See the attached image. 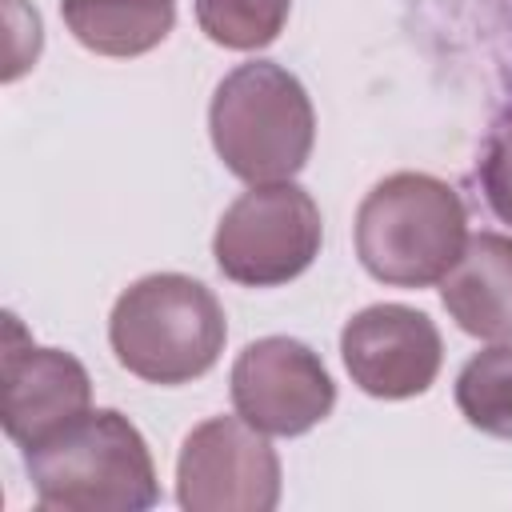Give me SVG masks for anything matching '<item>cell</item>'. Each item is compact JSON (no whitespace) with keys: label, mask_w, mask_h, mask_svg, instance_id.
<instances>
[{"label":"cell","mask_w":512,"mask_h":512,"mask_svg":"<svg viewBox=\"0 0 512 512\" xmlns=\"http://www.w3.org/2000/svg\"><path fill=\"white\" fill-rule=\"evenodd\" d=\"M340 356L360 392L380 400H408L432 388L444 344L424 312L408 304H372L344 324Z\"/></svg>","instance_id":"obj_8"},{"label":"cell","mask_w":512,"mask_h":512,"mask_svg":"<svg viewBox=\"0 0 512 512\" xmlns=\"http://www.w3.org/2000/svg\"><path fill=\"white\" fill-rule=\"evenodd\" d=\"M324 224L316 200L292 184H252L236 196L212 236L216 268L244 288H276L296 280L320 256Z\"/></svg>","instance_id":"obj_5"},{"label":"cell","mask_w":512,"mask_h":512,"mask_svg":"<svg viewBox=\"0 0 512 512\" xmlns=\"http://www.w3.org/2000/svg\"><path fill=\"white\" fill-rule=\"evenodd\" d=\"M460 416L500 440H512V340L476 352L456 376Z\"/></svg>","instance_id":"obj_12"},{"label":"cell","mask_w":512,"mask_h":512,"mask_svg":"<svg viewBox=\"0 0 512 512\" xmlns=\"http://www.w3.org/2000/svg\"><path fill=\"white\" fill-rule=\"evenodd\" d=\"M224 308L192 276L152 272L120 292L108 340L132 376L148 384H188L224 352Z\"/></svg>","instance_id":"obj_4"},{"label":"cell","mask_w":512,"mask_h":512,"mask_svg":"<svg viewBox=\"0 0 512 512\" xmlns=\"http://www.w3.org/2000/svg\"><path fill=\"white\" fill-rule=\"evenodd\" d=\"M232 404L264 436H304L332 412L336 384L308 344L264 336L232 364Z\"/></svg>","instance_id":"obj_7"},{"label":"cell","mask_w":512,"mask_h":512,"mask_svg":"<svg viewBox=\"0 0 512 512\" xmlns=\"http://www.w3.org/2000/svg\"><path fill=\"white\" fill-rule=\"evenodd\" d=\"M176 500L188 512H272L280 504L276 448L244 416L196 424L180 444Z\"/></svg>","instance_id":"obj_6"},{"label":"cell","mask_w":512,"mask_h":512,"mask_svg":"<svg viewBox=\"0 0 512 512\" xmlns=\"http://www.w3.org/2000/svg\"><path fill=\"white\" fill-rule=\"evenodd\" d=\"M68 32L96 56H144L176 24V0H60Z\"/></svg>","instance_id":"obj_11"},{"label":"cell","mask_w":512,"mask_h":512,"mask_svg":"<svg viewBox=\"0 0 512 512\" xmlns=\"http://www.w3.org/2000/svg\"><path fill=\"white\" fill-rule=\"evenodd\" d=\"M24 468L40 508L56 512H144L160 500L152 452L116 408H88L24 448Z\"/></svg>","instance_id":"obj_1"},{"label":"cell","mask_w":512,"mask_h":512,"mask_svg":"<svg viewBox=\"0 0 512 512\" xmlns=\"http://www.w3.org/2000/svg\"><path fill=\"white\" fill-rule=\"evenodd\" d=\"M4 328V436L20 448H32L92 408V380L76 356L60 348H36L32 340H24V328L12 312L4 316Z\"/></svg>","instance_id":"obj_9"},{"label":"cell","mask_w":512,"mask_h":512,"mask_svg":"<svg viewBox=\"0 0 512 512\" xmlns=\"http://www.w3.org/2000/svg\"><path fill=\"white\" fill-rule=\"evenodd\" d=\"M448 316L480 340H512V236L476 232L440 280Z\"/></svg>","instance_id":"obj_10"},{"label":"cell","mask_w":512,"mask_h":512,"mask_svg":"<svg viewBox=\"0 0 512 512\" xmlns=\"http://www.w3.org/2000/svg\"><path fill=\"white\" fill-rule=\"evenodd\" d=\"M288 8L292 0H196V24L220 48L256 52L280 36Z\"/></svg>","instance_id":"obj_13"},{"label":"cell","mask_w":512,"mask_h":512,"mask_svg":"<svg viewBox=\"0 0 512 512\" xmlns=\"http://www.w3.org/2000/svg\"><path fill=\"white\" fill-rule=\"evenodd\" d=\"M468 244V212L452 184L428 172H392L356 208V256L380 284L428 288Z\"/></svg>","instance_id":"obj_2"},{"label":"cell","mask_w":512,"mask_h":512,"mask_svg":"<svg viewBox=\"0 0 512 512\" xmlns=\"http://www.w3.org/2000/svg\"><path fill=\"white\" fill-rule=\"evenodd\" d=\"M480 188L496 220L512 224V124L492 132L484 160H480Z\"/></svg>","instance_id":"obj_14"},{"label":"cell","mask_w":512,"mask_h":512,"mask_svg":"<svg viewBox=\"0 0 512 512\" xmlns=\"http://www.w3.org/2000/svg\"><path fill=\"white\" fill-rule=\"evenodd\" d=\"M208 132L232 176L248 184H276L292 180L308 164L316 116L304 84L288 68L248 60L216 84Z\"/></svg>","instance_id":"obj_3"}]
</instances>
